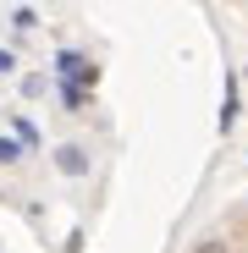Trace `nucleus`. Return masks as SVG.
<instances>
[{"label":"nucleus","instance_id":"obj_1","mask_svg":"<svg viewBox=\"0 0 248 253\" xmlns=\"http://www.w3.org/2000/svg\"><path fill=\"white\" fill-rule=\"evenodd\" d=\"M193 253H232V248H226V237H204Z\"/></svg>","mask_w":248,"mask_h":253}]
</instances>
